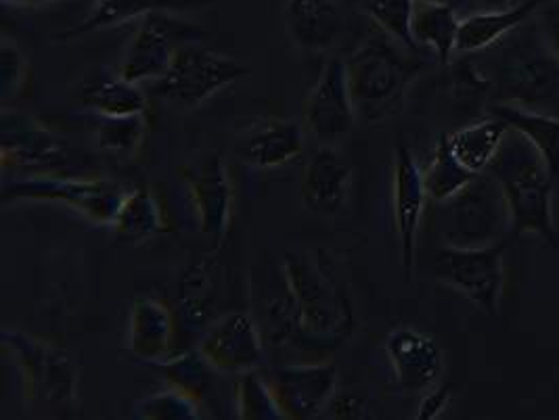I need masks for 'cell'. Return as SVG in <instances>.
Listing matches in <instances>:
<instances>
[{
    "instance_id": "obj_29",
    "label": "cell",
    "mask_w": 559,
    "mask_h": 420,
    "mask_svg": "<svg viewBox=\"0 0 559 420\" xmlns=\"http://www.w3.org/2000/svg\"><path fill=\"white\" fill-rule=\"evenodd\" d=\"M157 371L162 372L164 381L170 387H177L180 392L195 397L202 408L205 401L212 397V389H214V379L212 372H218L204 356L200 349L195 351H187L180 356H173L159 364H153Z\"/></svg>"
},
{
    "instance_id": "obj_8",
    "label": "cell",
    "mask_w": 559,
    "mask_h": 420,
    "mask_svg": "<svg viewBox=\"0 0 559 420\" xmlns=\"http://www.w3.org/2000/svg\"><path fill=\"white\" fill-rule=\"evenodd\" d=\"M195 36H200V32L177 20L170 11L150 13L134 29L118 74L134 84L145 80L155 82L168 72L178 47L195 40Z\"/></svg>"
},
{
    "instance_id": "obj_33",
    "label": "cell",
    "mask_w": 559,
    "mask_h": 420,
    "mask_svg": "<svg viewBox=\"0 0 559 420\" xmlns=\"http://www.w3.org/2000/svg\"><path fill=\"white\" fill-rule=\"evenodd\" d=\"M145 134V116H128V118H102L97 130V141L103 151L116 155H134Z\"/></svg>"
},
{
    "instance_id": "obj_28",
    "label": "cell",
    "mask_w": 559,
    "mask_h": 420,
    "mask_svg": "<svg viewBox=\"0 0 559 420\" xmlns=\"http://www.w3.org/2000/svg\"><path fill=\"white\" fill-rule=\"evenodd\" d=\"M476 176L478 173L472 172L467 166L461 164V159L451 147L449 134H442L433 151L432 161L424 172L428 197L438 203H447L449 199L461 193Z\"/></svg>"
},
{
    "instance_id": "obj_11",
    "label": "cell",
    "mask_w": 559,
    "mask_h": 420,
    "mask_svg": "<svg viewBox=\"0 0 559 420\" xmlns=\"http://www.w3.org/2000/svg\"><path fill=\"white\" fill-rule=\"evenodd\" d=\"M356 107L346 61L331 57L305 103V128L317 139L331 143L344 139L355 125Z\"/></svg>"
},
{
    "instance_id": "obj_34",
    "label": "cell",
    "mask_w": 559,
    "mask_h": 420,
    "mask_svg": "<svg viewBox=\"0 0 559 420\" xmlns=\"http://www.w3.org/2000/svg\"><path fill=\"white\" fill-rule=\"evenodd\" d=\"M0 86H2V100H9V97L17 91H22L24 82L27 80L26 57L11 47L7 40L0 50Z\"/></svg>"
},
{
    "instance_id": "obj_36",
    "label": "cell",
    "mask_w": 559,
    "mask_h": 420,
    "mask_svg": "<svg viewBox=\"0 0 559 420\" xmlns=\"http://www.w3.org/2000/svg\"><path fill=\"white\" fill-rule=\"evenodd\" d=\"M451 394H453V387L451 385H433L432 389L426 392V396L419 404V412H417V419L419 420H433L438 419L449 401H451Z\"/></svg>"
},
{
    "instance_id": "obj_25",
    "label": "cell",
    "mask_w": 559,
    "mask_h": 420,
    "mask_svg": "<svg viewBox=\"0 0 559 420\" xmlns=\"http://www.w3.org/2000/svg\"><path fill=\"white\" fill-rule=\"evenodd\" d=\"M508 134V122L499 116H492L476 124L461 128L455 134H449V139L461 164L467 166L472 172L483 173L484 170H488L490 161L495 159Z\"/></svg>"
},
{
    "instance_id": "obj_32",
    "label": "cell",
    "mask_w": 559,
    "mask_h": 420,
    "mask_svg": "<svg viewBox=\"0 0 559 420\" xmlns=\"http://www.w3.org/2000/svg\"><path fill=\"white\" fill-rule=\"evenodd\" d=\"M202 410L204 408L195 397L170 385L164 392L143 397L134 406V415L145 420H200Z\"/></svg>"
},
{
    "instance_id": "obj_7",
    "label": "cell",
    "mask_w": 559,
    "mask_h": 420,
    "mask_svg": "<svg viewBox=\"0 0 559 420\" xmlns=\"http://www.w3.org/2000/svg\"><path fill=\"white\" fill-rule=\"evenodd\" d=\"M506 251L501 241L486 248L449 245L436 257V276L495 316L506 283Z\"/></svg>"
},
{
    "instance_id": "obj_41",
    "label": "cell",
    "mask_w": 559,
    "mask_h": 420,
    "mask_svg": "<svg viewBox=\"0 0 559 420\" xmlns=\"http://www.w3.org/2000/svg\"><path fill=\"white\" fill-rule=\"evenodd\" d=\"M511 2H513V4H515V2H518V0H511Z\"/></svg>"
},
{
    "instance_id": "obj_31",
    "label": "cell",
    "mask_w": 559,
    "mask_h": 420,
    "mask_svg": "<svg viewBox=\"0 0 559 420\" xmlns=\"http://www.w3.org/2000/svg\"><path fill=\"white\" fill-rule=\"evenodd\" d=\"M367 13L378 29L385 32L408 50L419 52L413 38L415 0H367Z\"/></svg>"
},
{
    "instance_id": "obj_23",
    "label": "cell",
    "mask_w": 559,
    "mask_h": 420,
    "mask_svg": "<svg viewBox=\"0 0 559 420\" xmlns=\"http://www.w3.org/2000/svg\"><path fill=\"white\" fill-rule=\"evenodd\" d=\"M461 20L453 4L440 2H415L413 13V38L419 49H430L447 63L457 50Z\"/></svg>"
},
{
    "instance_id": "obj_38",
    "label": "cell",
    "mask_w": 559,
    "mask_h": 420,
    "mask_svg": "<svg viewBox=\"0 0 559 420\" xmlns=\"http://www.w3.org/2000/svg\"><path fill=\"white\" fill-rule=\"evenodd\" d=\"M4 4H17V7H45L52 2H61V0H2Z\"/></svg>"
},
{
    "instance_id": "obj_27",
    "label": "cell",
    "mask_w": 559,
    "mask_h": 420,
    "mask_svg": "<svg viewBox=\"0 0 559 420\" xmlns=\"http://www.w3.org/2000/svg\"><path fill=\"white\" fill-rule=\"evenodd\" d=\"M111 230L130 241H145L166 230L162 207L150 189L139 187L124 195Z\"/></svg>"
},
{
    "instance_id": "obj_10",
    "label": "cell",
    "mask_w": 559,
    "mask_h": 420,
    "mask_svg": "<svg viewBox=\"0 0 559 420\" xmlns=\"http://www.w3.org/2000/svg\"><path fill=\"white\" fill-rule=\"evenodd\" d=\"M287 420L317 419L328 410L337 387L333 362L283 364L264 374Z\"/></svg>"
},
{
    "instance_id": "obj_20",
    "label": "cell",
    "mask_w": 559,
    "mask_h": 420,
    "mask_svg": "<svg viewBox=\"0 0 559 420\" xmlns=\"http://www.w3.org/2000/svg\"><path fill=\"white\" fill-rule=\"evenodd\" d=\"M285 24L300 49L328 50L344 32V13L337 0H287Z\"/></svg>"
},
{
    "instance_id": "obj_21",
    "label": "cell",
    "mask_w": 559,
    "mask_h": 420,
    "mask_svg": "<svg viewBox=\"0 0 559 420\" xmlns=\"http://www.w3.org/2000/svg\"><path fill=\"white\" fill-rule=\"evenodd\" d=\"M538 0H522L506 9H490L483 13H474L459 25V52H476L495 45L515 27L526 24L538 11Z\"/></svg>"
},
{
    "instance_id": "obj_30",
    "label": "cell",
    "mask_w": 559,
    "mask_h": 420,
    "mask_svg": "<svg viewBox=\"0 0 559 420\" xmlns=\"http://www.w3.org/2000/svg\"><path fill=\"white\" fill-rule=\"evenodd\" d=\"M235 408L241 420H287L262 372H243L235 387Z\"/></svg>"
},
{
    "instance_id": "obj_19",
    "label": "cell",
    "mask_w": 559,
    "mask_h": 420,
    "mask_svg": "<svg viewBox=\"0 0 559 420\" xmlns=\"http://www.w3.org/2000/svg\"><path fill=\"white\" fill-rule=\"evenodd\" d=\"M305 151V130L294 120L269 118L254 125L239 145V157L254 168L271 170L294 161Z\"/></svg>"
},
{
    "instance_id": "obj_5",
    "label": "cell",
    "mask_w": 559,
    "mask_h": 420,
    "mask_svg": "<svg viewBox=\"0 0 559 420\" xmlns=\"http://www.w3.org/2000/svg\"><path fill=\"white\" fill-rule=\"evenodd\" d=\"M248 74L250 68L191 40L178 47L168 72L155 80L153 91L159 99L195 109Z\"/></svg>"
},
{
    "instance_id": "obj_13",
    "label": "cell",
    "mask_w": 559,
    "mask_h": 420,
    "mask_svg": "<svg viewBox=\"0 0 559 420\" xmlns=\"http://www.w3.org/2000/svg\"><path fill=\"white\" fill-rule=\"evenodd\" d=\"M2 344L7 351L17 358L29 396L45 394L49 399H70L74 396L76 374L63 351L22 333L9 331L2 335Z\"/></svg>"
},
{
    "instance_id": "obj_18",
    "label": "cell",
    "mask_w": 559,
    "mask_h": 420,
    "mask_svg": "<svg viewBox=\"0 0 559 420\" xmlns=\"http://www.w3.org/2000/svg\"><path fill=\"white\" fill-rule=\"evenodd\" d=\"M353 182V168L335 148H319L306 164L300 195L314 214L333 216L344 209Z\"/></svg>"
},
{
    "instance_id": "obj_37",
    "label": "cell",
    "mask_w": 559,
    "mask_h": 420,
    "mask_svg": "<svg viewBox=\"0 0 559 420\" xmlns=\"http://www.w3.org/2000/svg\"><path fill=\"white\" fill-rule=\"evenodd\" d=\"M328 408L331 410V419H365L367 417V401L353 394L333 396Z\"/></svg>"
},
{
    "instance_id": "obj_16",
    "label": "cell",
    "mask_w": 559,
    "mask_h": 420,
    "mask_svg": "<svg viewBox=\"0 0 559 420\" xmlns=\"http://www.w3.org/2000/svg\"><path fill=\"white\" fill-rule=\"evenodd\" d=\"M187 184L200 228L221 241L229 232L233 218V184L223 155L210 153L193 164L187 170Z\"/></svg>"
},
{
    "instance_id": "obj_3",
    "label": "cell",
    "mask_w": 559,
    "mask_h": 420,
    "mask_svg": "<svg viewBox=\"0 0 559 420\" xmlns=\"http://www.w3.org/2000/svg\"><path fill=\"white\" fill-rule=\"evenodd\" d=\"M306 341L335 344L353 328V305L335 280L306 253H289L283 262Z\"/></svg>"
},
{
    "instance_id": "obj_6",
    "label": "cell",
    "mask_w": 559,
    "mask_h": 420,
    "mask_svg": "<svg viewBox=\"0 0 559 420\" xmlns=\"http://www.w3.org/2000/svg\"><path fill=\"white\" fill-rule=\"evenodd\" d=\"M447 203H451L447 241L453 248L495 245L511 228L508 199L495 176L478 173Z\"/></svg>"
},
{
    "instance_id": "obj_12",
    "label": "cell",
    "mask_w": 559,
    "mask_h": 420,
    "mask_svg": "<svg viewBox=\"0 0 559 420\" xmlns=\"http://www.w3.org/2000/svg\"><path fill=\"white\" fill-rule=\"evenodd\" d=\"M426 182L424 172L415 161L411 148L399 147L394 155V176H392V207L394 224L401 248V266L407 280L415 273V255H417V235L426 207Z\"/></svg>"
},
{
    "instance_id": "obj_17",
    "label": "cell",
    "mask_w": 559,
    "mask_h": 420,
    "mask_svg": "<svg viewBox=\"0 0 559 420\" xmlns=\"http://www.w3.org/2000/svg\"><path fill=\"white\" fill-rule=\"evenodd\" d=\"M180 328L177 312L157 297H141L128 314L127 347L132 358L159 364L175 356Z\"/></svg>"
},
{
    "instance_id": "obj_39",
    "label": "cell",
    "mask_w": 559,
    "mask_h": 420,
    "mask_svg": "<svg viewBox=\"0 0 559 420\" xmlns=\"http://www.w3.org/2000/svg\"><path fill=\"white\" fill-rule=\"evenodd\" d=\"M483 4L488 9H506V7H511L513 2L511 0H483Z\"/></svg>"
},
{
    "instance_id": "obj_2",
    "label": "cell",
    "mask_w": 559,
    "mask_h": 420,
    "mask_svg": "<svg viewBox=\"0 0 559 420\" xmlns=\"http://www.w3.org/2000/svg\"><path fill=\"white\" fill-rule=\"evenodd\" d=\"M403 49L407 47L382 32L365 40L350 61H346L350 95L360 118L380 120L392 113L401 105L411 82L424 70V63L405 55Z\"/></svg>"
},
{
    "instance_id": "obj_15",
    "label": "cell",
    "mask_w": 559,
    "mask_h": 420,
    "mask_svg": "<svg viewBox=\"0 0 559 420\" xmlns=\"http://www.w3.org/2000/svg\"><path fill=\"white\" fill-rule=\"evenodd\" d=\"M385 353L399 387L407 394L432 389L442 374V349L415 326L394 328L385 339Z\"/></svg>"
},
{
    "instance_id": "obj_35",
    "label": "cell",
    "mask_w": 559,
    "mask_h": 420,
    "mask_svg": "<svg viewBox=\"0 0 559 420\" xmlns=\"http://www.w3.org/2000/svg\"><path fill=\"white\" fill-rule=\"evenodd\" d=\"M540 34L559 63V0H551L545 7H538Z\"/></svg>"
},
{
    "instance_id": "obj_24",
    "label": "cell",
    "mask_w": 559,
    "mask_h": 420,
    "mask_svg": "<svg viewBox=\"0 0 559 420\" xmlns=\"http://www.w3.org/2000/svg\"><path fill=\"white\" fill-rule=\"evenodd\" d=\"M492 111L495 116L506 120L511 130L526 136L531 145L540 153L554 180L559 178V118L545 116L511 103L497 105Z\"/></svg>"
},
{
    "instance_id": "obj_4",
    "label": "cell",
    "mask_w": 559,
    "mask_h": 420,
    "mask_svg": "<svg viewBox=\"0 0 559 420\" xmlns=\"http://www.w3.org/2000/svg\"><path fill=\"white\" fill-rule=\"evenodd\" d=\"M127 191L102 178H74L61 173H26L15 180H4L2 203L9 201H52L68 205L93 224L109 226L124 201Z\"/></svg>"
},
{
    "instance_id": "obj_40",
    "label": "cell",
    "mask_w": 559,
    "mask_h": 420,
    "mask_svg": "<svg viewBox=\"0 0 559 420\" xmlns=\"http://www.w3.org/2000/svg\"><path fill=\"white\" fill-rule=\"evenodd\" d=\"M415 2H440V4H453V0H415Z\"/></svg>"
},
{
    "instance_id": "obj_14",
    "label": "cell",
    "mask_w": 559,
    "mask_h": 420,
    "mask_svg": "<svg viewBox=\"0 0 559 420\" xmlns=\"http://www.w3.org/2000/svg\"><path fill=\"white\" fill-rule=\"evenodd\" d=\"M70 161L51 132L32 118L2 116V168L27 173H57Z\"/></svg>"
},
{
    "instance_id": "obj_26",
    "label": "cell",
    "mask_w": 559,
    "mask_h": 420,
    "mask_svg": "<svg viewBox=\"0 0 559 420\" xmlns=\"http://www.w3.org/2000/svg\"><path fill=\"white\" fill-rule=\"evenodd\" d=\"M80 103L99 113L102 118H128V116H145L147 97L139 88V84L128 82L122 75H105L93 82Z\"/></svg>"
},
{
    "instance_id": "obj_1",
    "label": "cell",
    "mask_w": 559,
    "mask_h": 420,
    "mask_svg": "<svg viewBox=\"0 0 559 420\" xmlns=\"http://www.w3.org/2000/svg\"><path fill=\"white\" fill-rule=\"evenodd\" d=\"M508 199L511 230L515 235H538L558 248L554 224V176L540 153L526 136L509 128V134L488 166Z\"/></svg>"
},
{
    "instance_id": "obj_9",
    "label": "cell",
    "mask_w": 559,
    "mask_h": 420,
    "mask_svg": "<svg viewBox=\"0 0 559 420\" xmlns=\"http://www.w3.org/2000/svg\"><path fill=\"white\" fill-rule=\"evenodd\" d=\"M198 349L218 372L243 374L264 367V337L254 314L229 312L210 324Z\"/></svg>"
},
{
    "instance_id": "obj_22",
    "label": "cell",
    "mask_w": 559,
    "mask_h": 420,
    "mask_svg": "<svg viewBox=\"0 0 559 420\" xmlns=\"http://www.w3.org/2000/svg\"><path fill=\"white\" fill-rule=\"evenodd\" d=\"M204 2L210 0H95L88 17L80 22L70 34H66V38L124 25L132 20H143L145 15L157 13V11L175 13V11L191 9Z\"/></svg>"
}]
</instances>
